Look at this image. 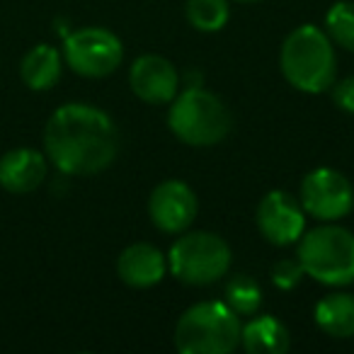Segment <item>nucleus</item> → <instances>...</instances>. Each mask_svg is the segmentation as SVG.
Returning <instances> with one entry per match:
<instances>
[{"mask_svg": "<svg viewBox=\"0 0 354 354\" xmlns=\"http://www.w3.org/2000/svg\"><path fill=\"white\" fill-rule=\"evenodd\" d=\"M46 158L66 175H97L119 153V133L109 114L93 104H64L44 129Z\"/></svg>", "mask_w": 354, "mask_h": 354, "instance_id": "f257e3e1", "label": "nucleus"}, {"mask_svg": "<svg viewBox=\"0 0 354 354\" xmlns=\"http://www.w3.org/2000/svg\"><path fill=\"white\" fill-rule=\"evenodd\" d=\"M279 66L284 78L301 93H323L335 83V49L330 37L315 25L294 30L281 44Z\"/></svg>", "mask_w": 354, "mask_h": 354, "instance_id": "f03ea898", "label": "nucleus"}, {"mask_svg": "<svg viewBox=\"0 0 354 354\" xmlns=\"http://www.w3.org/2000/svg\"><path fill=\"white\" fill-rule=\"evenodd\" d=\"M241 318L221 301H202L175 325V347L183 354H231L241 344Z\"/></svg>", "mask_w": 354, "mask_h": 354, "instance_id": "7ed1b4c3", "label": "nucleus"}, {"mask_svg": "<svg viewBox=\"0 0 354 354\" xmlns=\"http://www.w3.org/2000/svg\"><path fill=\"white\" fill-rule=\"evenodd\" d=\"M170 131L187 146H216L228 136L233 117L214 93L204 88H187L177 93L167 114Z\"/></svg>", "mask_w": 354, "mask_h": 354, "instance_id": "20e7f679", "label": "nucleus"}, {"mask_svg": "<svg viewBox=\"0 0 354 354\" xmlns=\"http://www.w3.org/2000/svg\"><path fill=\"white\" fill-rule=\"evenodd\" d=\"M306 277L328 286L354 281V233L342 226H318L299 243V255Z\"/></svg>", "mask_w": 354, "mask_h": 354, "instance_id": "39448f33", "label": "nucleus"}, {"mask_svg": "<svg viewBox=\"0 0 354 354\" xmlns=\"http://www.w3.org/2000/svg\"><path fill=\"white\" fill-rule=\"evenodd\" d=\"M231 267V248L221 236L209 231L177 238L167 252V270L185 284L207 286L218 281Z\"/></svg>", "mask_w": 354, "mask_h": 354, "instance_id": "423d86ee", "label": "nucleus"}, {"mask_svg": "<svg viewBox=\"0 0 354 354\" xmlns=\"http://www.w3.org/2000/svg\"><path fill=\"white\" fill-rule=\"evenodd\" d=\"M64 59L68 68L83 78H104L119 68L124 59V44L109 30L83 27L66 37Z\"/></svg>", "mask_w": 354, "mask_h": 354, "instance_id": "0eeeda50", "label": "nucleus"}, {"mask_svg": "<svg viewBox=\"0 0 354 354\" xmlns=\"http://www.w3.org/2000/svg\"><path fill=\"white\" fill-rule=\"evenodd\" d=\"M301 207L320 221H337L354 209V187L342 172L318 167L301 183Z\"/></svg>", "mask_w": 354, "mask_h": 354, "instance_id": "6e6552de", "label": "nucleus"}, {"mask_svg": "<svg viewBox=\"0 0 354 354\" xmlns=\"http://www.w3.org/2000/svg\"><path fill=\"white\" fill-rule=\"evenodd\" d=\"M199 204L197 194L183 180H165L151 192L148 214L158 231L162 233H183L197 218Z\"/></svg>", "mask_w": 354, "mask_h": 354, "instance_id": "1a4fd4ad", "label": "nucleus"}, {"mask_svg": "<svg viewBox=\"0 0 354 354\" xmlns=\"http://www.w3.org/2000/svg\"><path fill=\"white\" fill-rule=\"evenodd\" d=\"M257 226L272 245H291L304 236V207L291 194L274 189L257 207Z\"/></svg>", "mask_w": 354, "mask_h": 354, "instance_id": "9d476101", "label": "nucleus"}, {"mask_svg": "<svg viewBox=\"0 0 354 354\" xmlns=\"http://www.w3.org/2000/svg\"><path fill=\"white\" fill-rule=\"evenodd\" d=\"M129 85L133 95L148 104L172 102L180 93V73L167 59L158 54L138 56L129 71Z\"/></svg>", "mask_w": 354, "mask_h": 354, "instance_id": "9b49d317", "label": "nucleus"}, {"mask_svg": "<svg viewBox=\"0 0 354 354\" xmlns=\"http://www.w3.org/2000/svg\"><path fill=\"white\" fill-rule=\"evenodd\" d=\"M46 180V156L35 148H12L0 158V187L10 194H30Z\"/></svg>", "mask_w": 354, "mask_h": 354, "instance_id": "f8f14e48", "label": "nucleus"}, {"mask_svg": "<svg viewBox=\"0 0 354 354\" xmlns=\"http://www.w3.org/2000/svg\"><path fill=\"white\" fill-rule=\"evenodd\" d=\"M167 272V257L151 243H133L124 248L117 260V274L133 289H148L162 281Z\"/></svg>", "mask_w": 354, "mask_h": 354, "instance_id": "ddd939ff", "label": "nucleus"}, {"mask_svg": "<svg viewBox=\"0 0 354 354\" xmlns=\"http://www.w3.org/2000/svg\"><path fill=\"white\" fill-rule=\"evenodd\" d=\"M61 68H64V59H61L59 49L49 44H37L22 56L20 61V78L30 90H51L61 78Z\"/></svg>", "mask_w": 354, "mask_h": 354, "instance_id": "4468645a", "label": "nucleus"}, {"mask_svg": "<svg viewBox=\"0 0 354 354\" xmlns=\"http://www.w3.org/2000/svg\"><path fill=\"white\" fill-rule=\"evenodd\" d=\"M241 342L250 354H284L291 347L289 330L272 315H257L241 330Z\"/></svg>", "mask_w": 354, "mask_h": 354, "instance_id": "2eb2a0df", "label": "nucleus"}, {"mask_svg": "<svg viewBox=\"0 0 354 354\" xmlns=\"http://www.w3.org/2000/svg\"><path fill=\"white\" fill-rule=\"evenodd\" d=\"M315 323L330 337H354V296L330 294L315 306Z\"/></svg>", "mask_w": 354, "mask_h": 354, "instance_id": "dca6fc26", "label": "nucleus"}, {"mask_svg": "<svg viewBox=\"0 0 354 354\" xmlns=\"http://www.w3.org/2000/svg\"><path fill=\"white\" fill-rule=\"evenodd\" d=\"M226 306L238 315H255L262 306V286L250 274H236L226 284Z\"/></svg>", "mask_w": 354, "mask_h": 354, "instance_id": "f3484780", "label": "nucleus"}, {"mask_svg": "<svg viewBox=\"0 0 354 354\" xmlns=\"http://www.w3.org/2000/svg\"><path fill=\"white\" fill-rule=\"evenodd\" d=\"M187 22L199 32H218L228 22V0H187Z\"/></svg>", "mask_w": 354, "mask_h": 354, "instance_id": "a211bd4d", "label": "nucleus"}, {"mask_svg": "<svg viewBox=\"0 0 354 354\" xmlns=\"http://www.w3.org/2000/svg\"><path fill=\"white\" fill-rule=\"evenodd\" d=\"M325 25H328L330 39L337 41L342 49L354 51V3L349 0L335 3L325 15Z\"/></svg>", "mask_w": 354, "mask_h": 354, "instance_id": "6ab92c4d", "label": "nucleus"}, {"mask_svg": "<svg viewBox=\"0 0 354 354\" xmlns=\"http://www.w3.org/2000/svg\"><path fill=\"white\" fill-rule=\"evenodd\" d=\"M304 277L306 272L299 260H279L272 267V281H274V286H279L284 291H291L294 286H299Z\"/></svg>", "mask_w": 354, "mask_h": 354, "instance_id": "aec40b11", "label": "nucleus"}, {"mask_svg": "<svg viewBox=\"0 0 354 354\" xmlns=\"http://www.w3.org/2000/svg\"><path fill=\"white\" fill-rule=\"evenodd\" d=\"M335 104L339 109H344V112L354 114V75L337 83V88H335Z\"/></svg>", "mask_w": 354, "mask_h": 354, "instance_id": "412c9836", "label": "nucleus"}, {"mask_svg": "<svg viewBox=\"0 0 354 354\" xmlns=\"http://www.w3.org/2000/svg\"><path fill=\"white\" fill-rule=\"evenodd\" d=\"M238 3H257V0H238Z\"/></svg>", "mask_w": 354, "mask_h": 354, "instance_id": "4be33fe9", "label": "nucleus"}]
</instances>
